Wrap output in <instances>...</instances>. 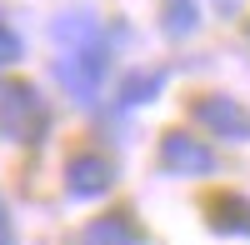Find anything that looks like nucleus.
<instances>
[{
    "label": "nucleus",
    "mask_w": 250,
    "mask_h": 245,
    "mask_svg": "<svg viewBox=\"0 0 250 245\" xmlns=\"http://www.w3.org/2000/svg\"><path fill=\"white\" fill-rule=\"evenodd\" d=\"M105 70H110V50H105V45L65 50V55L55 60V80L80 100V105H90V100L100 95V80H105Z\"/></svg>",
    "instance_id": "obj_1"
},
{
    "label": "nucleus",
    "mask_w": 250,
    "mask_h": 245,
    "mask_svg": "<svg viewBox=\"0 0 250 245\" xmlns=\"http://www.w3.org/2000/svg\"><path fill=\"white\" fill-rule=\"evenodd\" d=\"M45 100L35 95V85H0V135L10 140H40L45 130Z\"/></svg>",
    "instance_id": "obj_2"
},
{
    "label": "nucleus",
    "mask_w": 250,
    "mask_h": 245,
    "mask_svg": "<svg viewBox=\"0 0 250 245\" xmlns=\"http://www.w3.org/2000/svg\"><path fill=\"white\" fill-rule=\"evenodd\" d=\"M160 165L170 175H190V180L195 175H215V150L190 130H170L160 140Z\"/></svg>",
    "instance_id": "obj_3"
},
{
    "label": "nucleus",
    "mask_w": 250,
    "mask_h": 245,
    "mask_svg": "<svg viewBox=\"0 0 250 245\" xmlns=\"http://www.w3.org/2000/svg\"><path fill=\"white\" fill-rule=\"evenodd\" d=\"M115 185V160L110 155H100V150H80L65 160V190L75 200H100Z\"/></svg>",
    "instance_id": "obj_4"
},
{
    "label": "nucleus",
    "mask_w": 250,
    "mask_h": 245,
    "mask_svg": "<svg viewBox=\"0 0 250 245\" xmlns=\"http://www.w3.org/2000/svg\"><path fill=\"white\" fill-rule=\"evenodd\" d=\"M195 120L220 140H250V110L235 95H200L195 100Z\"/></svg>",
    "instance_id": "obj_5"
},
{
    "label": "nucleus",
    "mask_w": 250,
    "mask_h": 245,
    "mask_svg": "<svg viewBox=\"0 0 250 245\" xmlns=\"http://www.w3.org/2000/svg\"><path fill=\"white\" fill-rule=\"evenodd\" d=\"M50 40L60 50H85V45H105L100 40V20L90 10H65L60 20H50Z\"/></svg>",
    "instance_id": "obj_6"
},
{
    "label": "nucleus",
    "mask_w": 250,
    "mask_h": 245,
    "mask_svg": "<svg viewBox=\"0 0 250 245\" xmlns=\"http://www.w3.org/2000/svg\"><path fill=\"white\" fill-rule=\"evenodd\" d=\"M80 240L85 245H140V230H135V220L125 210H115V215H95Z\"/></svg>",
    "instance_id": "obj_7"
},
{
    "label": "nucleus",
    "mask_w": 250,
    "mask_h": 245,
    "mask_svg": "<svg viewBox=\"0 0 250 245\" xmlns=\"http://www.w3.org/2000/svg\"><path fill=\"white\" fill-rule=\"evenodd\" d=\"M210 230H220V235H250V200L220 195L210 205Z\"/></svg>",
    "instance_id": "obj_8"
},
{
    "label": "nucleus",
    "mask_w": 250,
    "mask_h": 245,
    "mask_svg": "<svg viewBox=\"0 0 250 245\" xmlns=\"http://www.w3.org/2000/svg\"><path fill=\"white\" fill-rule=\"evenodd\" d=\"M160 25H165V35H175V40H185V35H195L200 30V5L195 0H160Z\"/></svg>",
    "instance_id": "obj_9"
},
{
    "label": "nucleus",
    "mask_w": 250,
    "mask_h": 245,
    "mask_svg": "<svg viewBox=\"0 0 250 245\" xmlns=\"http://www.w3.org/2000/svg\"><path fill=\"white\" fill-rule=\"evenodd\" d=\"M165 90V70H130L120 80V105H145Z\"/></svg>",
    "instance_id": "obj_10"
},
{
    "label": "nucleus",
    "mask_w": 250,
    "mask_h": 245,
    "mask_svg": "<svg viewBox=\"0 0 250 245\" xmlns=\"http://www.w3.org/2000/svg\"><path fill=\"white\" fill-rule=\"evenodd\" d=\"M25 55V45H20V35L5 25V20H0V65H15V60Z\"/></svg>",
    "instance_id": "obj_11"
},
{
    "label": "nucleus",
    "mask_w": 250,
    "mask_h": 245,
    "mask_svg": "<svg viewBox=\"0 0 250 245\" xmlns=\"http://www.w3.org/2000/svg\"><path fill=\"white\" fill-rule=\"evenodd\" d=\"M0 245H15V230H10V210H5V200H0Z\"/></svg>",
    "instance_id": "obj_12"
},
{
    "label": "nucleus",
    "mask_w": 250,
    "mask_h": 245,
    "mask_svg": "<svg viewBox=\"0 0 250 245\" xmlns=\"http://www.w3.org/2000/svg\"><path fill=\"white\" fill-rule=\"evenodd\" d=\"M215 10H225V15H230V10H240V0H215Z\"/></svg>",
    "instance_id": "obj_13"
}]
</instances>
